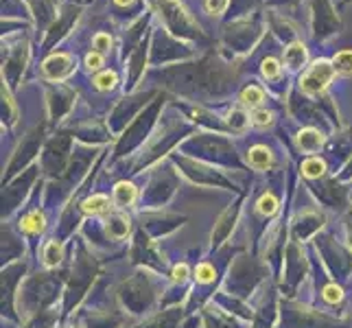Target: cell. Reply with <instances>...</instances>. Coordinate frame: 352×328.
Returning a JSON list of instances; mask_svg holds the SVG:
<instances>
[{
    "label": "cell",
    "instance_id": "4316f807",
    "mask_svg": "<svg viewBox=\"0 0 352 328\" xmlns=\"http://www.w3.org/2000/svg\"><path fill=\"white\" fill-rule=\"evenodd\" d=\"M186 274H188L186 265H179V267H175V272H173V281H177V283H184V281H186Z\"/></svg>",
    "mask_w": 352,
    "mask_h": 328
},
{
    "label": "cell",
    "instance_id": "52a82bcc",
    "mask_svg": "<svg viewBox=\"0 0 352 328\" xmlns=\"http://www.w3.org/2000/svg\"><path fill=\"white\" fill-rule=\"evenodd\" d=\"M298 144H300V149L302 151H318L320 149V144H322V136L318 131H313V129H307V131H302L300 136H298Z\"/></svg>",
    "mask_w": 352,
    "mask_h": 328
},
{
    "label": "cell",
    "instance_id": "ba28073f",
    "mask_svg": "<svg viewBox=\"0 0 352 328\" xmlns=\"http://www.w3.org/2000/svg\"><path fill=\"white\" fill-rule=\"evenodd\" d=\"M20 228L24 230V232H31V234L42 232V230H44V217H42V212H40V210L29 212V215L20 221Z\"/></svg>",
    "mask_w": 352,
    "mask_h": 328
},
{
    "label": "cell",
    "instance_id": "f546056e",
    "mask_svg": "<svg viewBox=\"0 0 352 328\" xmlns=\"http://www.w3.org/2000/svg\"><path fill=\"white\" fill-rule=\"evenodd\" d=\"M116 3H118V5H125V3H129V0H116Z\"/></svg>",
    "mask_w": 352,
    "mask_h": 328
},
{
    "label": "cell",
    "instance_id": "5b68a950",
    "mask_svg": "<svg viewBox=\"0 0 352 328\" xmlns=\"http://www.w3.org/2000/svg\"><path fill=\"white\" fill-rule=\"evenodd\" d=\"M105 230H107V234H110L112 239H125L127 232H129V219L123 217V215H114L110 217L105 221Z\"/></svg>",
    "mask_w": 352,
    "mask_h": 328
},
{
    "label": "cell",
    "instance_id": "ffe728a7",
    "mask_svg": "<svg viewBox=\"0 0 352 328\" xmlns=\"http://www.w3.org/2000/svg\"><path fill=\"white\" fill-rule=\"evenodd\" d=\"M243 103L245 105H250V107H256V105H261V101L265 99V94H263V90H258V88H248L245 92H243Z\"/></svg>",
    "mask_w": 352,
    "mask_h": 328
},
{
    "label": "cell",
    "instance_id": "e0dca14e",
    "mask_svg": "<svg viewBox=\"0 0 352 328\" xmlns=\"http://www.w3.org/2000/svg\"><path fill=\"white\" fill-rule=\"evenodd\" d=\"M206 318H208V326L210 328H234V322L223 318L219 311H208V315H206Z\"/></svg>",
    "mask_w": 352,
    "mask_h": 328
},
{
    "label": "cell",
    "instance_id": "3957f363",
    "mask_svg": "<svg viewBox=\"0 0 352 328\" xmlns=\"http://www.w3.org/2000/svg\"><path fill=\"white\" fill-rule=\"evenodd\" d=\"M120 298H123L125 307L131 313H142L144 309L151 305L153 289H151V285L147 281H144V278L138 276V278H133V281H129L123 287V294H120Z\"/></svg>",
    "mask_w": 352,
    "mask_h": 328
},
{
    "label": "cell",
    "instance_id": "7c38bea8",
    "mask_svg": "<svg viewBox=\"0 0 352 328\" xmlns=\"http://www.w3.org/2000/svg\"><path fill=\"white\" fill-rule=\"evenodd\" d=\"M133 197H136V188H133L131 184H125L123 182V184H118L114 188V201L118 206H131Z\"/></svg>",
    "mask_w": 352,
    "mask_h": 328
},
{
    "label": "cell",
    "instance_id": "7a4b0ae2",
    "mask_svg": "<svg viewBox=\"0 0 352 328\" xmlns=\"http://www.w3.org/2000/svg\"><path fill=\"white\" fill-rule=\"evenodd\" d=\"M92 278H94V263L86 254H79V259L75 261V270H72V285L66 296V309H70L83 296V291L92 283Z\"/></svg>",
    "mask_w": 352,
    "mask_h": 328
},
{
    "label": "cell",
    "instance_id": "8fae6325",
    "mask_svg": "<svg viewBox=\"0 0 352 328\" xmlns=\"http://www.w3.org/2000/svg\"><path fill=\"white\" fill-rule=\"evenodd\" d=\"M68 57H64V55H57V57H53V59H48V62L44 64V70L48 72L51 77H62V75H66L68 72Z\"/></svg>",
    "mask_w": 352,
    "mask_h": 328
},
{
    "label": "cell",
    "instance_id": "cb8c5ba5",
    "mask_svg": "<svg viewBox=\"0 0 352 328\" xmlns=\"http://www.w3.org/2000/svg\"><path fill=\"white\" fill-rule=\"evenodd\" d=\"M94 83H96V86H99L101 90H107V88H112L114 83H116V75H114V72H105V75H101Z\"/></svg>",
    "mask_w": 352,
    "mask_h": 328
},
{
    "label": "cell",
    "instance_id": "2e32d148",
    "mask_svg": "<svg viewBox=\"0 0 352 328\" xmlns=\"http://www.w3.org/2000/svg\"><path fill=\"white\" fill-rule=\"evenodd\" d=\"M256 210H258L261 215H265V217H272V215L278 210V201H276V197L272 195V193H267V195H263V197L258 199Z\"/></svg>",
    "mask_w": 352,
    "mask_h": 328
},
{
    "label": "cell",
    "instance_id": "277c9868",
    "mask_svg": "<svg viewBox=\"0 0 352 328\" xmlns=\"http://www.w3.org/2000/svg\"><path fill=\"white\" fill-rule=\"evenodd\" d=\"M331 79H333V68L326 62H318L307 72L305 79H302V90L305 92H322L331 83Z\"/></svg>",
    "mask_w": 352,
    "mask_h": 328
},
{
    "label": "cell",
    "instance_id": "5bb4252c",
    "mask_svg": "<svg viewBox=\"0 0 352 328\" xmlns=\"http://www.w3.org/2000/svg\"><path fill=\"white\" fill-rule=\"evenodd\" d=\"M59 261H62V250H59V243L57 241H48L46 248H44V263L48 267H55Z\"/></svg>",
    "mask_w": 352,
    "mask_h": 328
},
{
    "label": "cell",
    "instance_id": "9a60e30c",
    "mask_svg": "<svg viewBox=\"0 0 352 328\" xmlns=\"http://www.w3.org/2000/svg\"><path fill=\"white\" fill-rule=\"evenodd\" d=\"M324 171H326V166L320 157H311V160H307L305 164H302V173H305L307 177H322Z\"/></svg>",
    "mask_w": 352,
    "mask_h": 328
},
{
    "label": "cell",
    "instance_id": "d4e9b609",
    "mask_svg": "<svg viewBox=\"0 0 352 328\" xmlns=\"http://www.w3.org/2000/svg\"><path fill=\"white\" fill-rule=\"evenodd\" d=\"M254 123H256L258 127L272 125V114H270V112H265V109H261V112L254 114Z\"/></svg>",
    "mask_w": 352,
    "mask_h": 328
},
{
    "label": "cell",
    "instance_id": "f1b7e54d",
    "mask_svg": "<svg viewBox=\"0 0 352 328\" xmlns=\"http://www.w3.org/2000/svg\"><path fill=\"white\" fill-rule=\"evenodd\" d=\"M107 44H110V38H107V35H96V46L103 48V46H107Z\"/></svg>",
    "mask_w": 352,
    "mask_h": 328
},
{
    "label": "cell",
    "instance_id": "30bf717a",
    "mask_svg": "<svg viewBox=\"0 0 352 328\" xmlns=\"http://www.w3.org/2000/svg\"><path fill=\"white\" fill-rule=\"evenodd\" d=\"M248 160L254 168H267L272 164V153L267 151L265 147H254L248 155Z\"/></svg>",
    "mask_w": 352,
    "mask_h": 328
},
{
    "label": "cell",
    "instance_id": "4fadbf2b",
    "mask_svg": "<svg viewBox=\"0 0 352 328\" xmlns=\"http://www.w3.org/2000/svg\"><path fill=\"white\" fill-rule=\"evenodd\" d=\"M81 208L86 210V212H92V215H96V212H105L107 208H110V199H107L105 195H94V197H90V199H86L81 204Z\"/></svg>",
    "mask_w": 352,
    "mask_h": 328
},
{
    "label": "cell",
    "instance_id": "ac0fdd59",
    "mask_svg": "<svg viewBox=\"0 0 352 328\" xmlns=\"http://www.w3.org/2000/svg\"><path fill=\"white\" fill-rule=\"evenodd\" d=\"M335 68L344 75H352V51H344L335 57Z\"/></svg>",
    "mask_w": 352,
    "mask_h": 328
},
{
    "label": "cell",
    "instance_id": "9c48e42d",
    "mask_svg": "<svg viewBox=\"0 0 352 328\" xmlns=\"http://www.w3.org/2000/svg\"><path fill=\"white\" fill-rule=\"evenodd\" d=\"M182 309H171L168 313H164V315H157L155 320H151L147 326H140V328H173L175 326V322H177V318H179V313Z\"/></svg>",
    "mask_w": 352,
    "mask_h": 328
},
{
    "label": "cell",
    "instance_id": "6da1fadb",
    "mask_svg": "<svg viewBox=\"0 0 352 328\" xmlns=\"http://www.w3.org/2000/svg\"><path fill=\"white\" fill-rule=\"evenodd\" d=\"M55 289H59V281H55V278L51 276L33 278V281H29L27 287L20 291V300L24 302V307L29 309V313H33L38 307H42L44 302L55 298Z\"/></svg>",
    "mask_w": 352,
    "mask_h": 328
},
{
    "label": "cell",
    "instance_id": "8992f818",
    "mask_svg": "<svg viewBox=\"0 0 352 328\" xmlns=\"http://www.w3.org/2000/svg\"><path fill=\"white\" fill-rule=\"evenodd\" d=\"M234 215H236V208H228L226 215H221L219 219V226L214 228V232H212V245H219V243L228 237L230 232V228H232L234 223Z\"/></svg>",
    "mask_w": 352,
    "mask_h": 328
},
{
    "label": "cell",
    "instance_id": "603a6c76",
    "mask_svg": "<svg viewBox=\"0 0 352 328\" xmlns=\"http://www.w3.org/2000/svg\"><path fill=\"white\" fill-rule=\"evenodd\" d=\"M342 298H344V294H342V289H339L337 285H331V287L324 289V300H329L331 305H335V302H339Z\"/></svg>",
    "mask_w": 352,
    "mask_h": 328
},
{
    "label": "cell",
    "instance_id": "44dd1931",
    "mask_svg": "<svg viewBox=\"0 0 352 328\" xmlns=\"http://www.w3.org/2000/svg\"><path fill=\"white\" fill-rule=\"evenodd\" d=\"M195 278L199 283H212L214 281V267L208 263H201L195 270Z\"/></svg>",
    "mask_w": 352,
    "mask_h": 328
},
{
    "label": "cell",
    "instance_id": "d6986e66",
    "mask_svg": "<svg viewBox=\"0 0 352 328\" xmlns=\"http://www.w3.org/2000/svg\"><path fill=\"white\" fill-rule=\"evenodd\" d=\"M57 313L55 311H46V313H40L38 318L31 320L27 328H51V324L55 322Z\"/></svg>",
    "mask_w": 352,
    "mask_h": 328
},
{
    "label": "cell",
    "instance_id": "484cf974",
    "mask_svg": "<svg viewBox=\"0 0 352 328\" xmlns=\"http://www.w3.org/2000/svg\"><path fill=\"white\" fill-rule=\"evenodd\" d=\"M263 72H265V77H276L278 72H280V68H278V62H274V59H267L263 64Z\"/></svg>",
    "mask_w": 352,
    "mask_h": 328
},
{
    "label": "cell",
    "instance_id": "7402d4cb",
    "mask_svg": "<svg viewBox=\"0 0 352 328\" xmlns=\"http://www.w3.org/2000/svg\"><path fill=\"white\" fill-rule=\"evenodd\" d=\"M287 62H289L291 66H300L302 62H305V48H302L300 44L291 46V51L287 53Z\"/></svg>",
    "mask_w": 352,
    "mask_h": 328
},
{
    "label": "cell",
    "instance_id": "83f0119b",
    "mask_svg": "<svg viewBox=\"0 0 352 328\" xmlns=\"http://www.w3.org/2000/svg\"><path fill=\"white\" fill-rule=\"evenodd\" d=\"M88 66L90 68H101V64H103V59H101V55H88Z\"/></svg>",
    "mask_w": 352,
    "mask_h": 328
}]
</instances>
